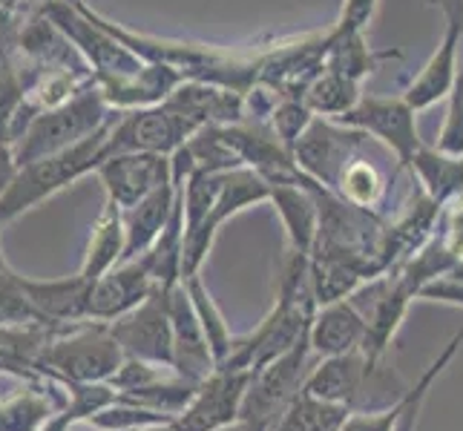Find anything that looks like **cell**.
<instances>
[{"mask_svg":"<svg viewBox=\"0 0 463 431\" xmlns=\"http://www.w3.org/2000/svg\"><path fill=\"white\" fill-rule=\"evenodd\" d=\"M116 116L109 118L101 130H95L84 141L72 144V147L21 164L18 173H14V179L9 182L6 193L0 196V228L29 211H35L38 204L61 193L63 187H70L78 179H84V175L95 173V167L101 164V153H104L109 130H113Z\"/></svg>","mask_w":463,"mask_h":431,"instance_id":"obj_1","label":"cell"},{"mask_svg":"<svg viewBox=\"0 0 463 431\" xmlns=\"http://www.w3.org/2000/svg\"><path fill=\"white\" fill-rule=\"evenodd\" d=\"M121 360L124 354L109 333V325L87 319L75 325H55L38 348L32 369L61 386H72V382H107Z\"/></svg>","mask_w":463,"mask_h":431,"instance_id":"obj_2","label":"cell"},{"mask_svg":"<svg viewBox=\"0 0 463 431\" xmlns=\"http://www.w3.org/2000/svg\"><path fill=\"white\" fill-rule=\"evenodd\" d=\"M116 113L118 109H113L104 101V95L92 81L78 95H72L67 104L41 109V113L26 124L21 138L12 144L14 164L21 167L26 162H35V158L72 147V144L84 141L95 130H101Z\"/></svg>","mask_w":463,"mask_h":431,"instance_id":"obj_3","label":"cell"},{"mask_svg":"<svg viewBox=\"0 0 463 431\" xmlns=\"http://www.w3.org/2000/svg\"><path fill=\"white\" fill-rule=\"evenodd\" d=\"M317 360L311 357L308 333L294 348H288L277 360L265 362L260 371H253L250 386L245 391L239 423L245 431H274L282 414L297 400V394L306 386V377Z\"/></svg>","mask_w":463,"mask_h":431,"instance_id":"obj_4","label":"cell"},{"mask_svg":"<svg viewBox=\"0 0 463 431\" xmlns=\"http://www.w3.org/2000/svg\"><path fill=\"white\" fill-rule=\"evenodd\" d=\"M270 196V184L260 179L257 173L248 167L228 170L222 179L219 199L213 204V211L207 213L196 228L184 230V245H182V282L202 274V265L207 262L213 250V242L228 219L239 216L242 211L253 204H262Z\"/></svg>","mask_w":463,"mask_h":431,"instance_id":"obj_5","label":"cell"},{"mask_svg":"<svg viewBox=\"0 0 463 431\" xmlns=\"http://www.w3.org/2000/svg\"><path fill=\"white\" fill-rule=\"evenodd\" d=\"M199 126L184 118L179 109H173L167 101L138 109H124L116 116L113 130L107 136L101 162L116 153H156V155H173L179 147H184L187 138Z\"/></svg>","mask_w":463,"mask_h":431,"instance_id":"obj_6","label":"cell"},{"mask_svg":"<svg viewBox=\"0 0 463 431\" xmlns=\"http://www.w3.org/2000/svg\"><path fill=\"white\" fill-rule=\"evenodd\" d=\"M343 126L363 133L365 138H374L386 147L401 167H409L411 155L420 150L418 133V113L401 98H386V95H363V98L348 109L345 116L334 118Z\"/></svg>","mask_w":463,"mask_h":431,"instance_id":"obj_7","label":"cell"},{"mask_svg":"<svg viewBox=\"0 0 463 431\" xmlns=\"http://www.w3.org/2000/svg\"><path fill=\"white\" fill-rule=\"evenodd\" d=\"M429 4H435L443 12L446 32L432 58L423 63V70L414 75V81L403 92V101L414 113L446 101V95L458 81L463 58V0H429Z\"/></svg>","mask_w":463,"mask_h":431,"instance_id":"obj_8","label":"cell"},{"mask_svg":"<svg viewBox=\"0 0 463 431\" xmlns=\"http://www.w3.org/2000/svg\"><path fill=\"white\" fill-rule=\"evenodd\" d=\"M253 371L236 369H213L207 374L182 414L170 423L173 431H216L231 423H239V408H242L245 391L250 386Z\"/></svg>","mask_w":463,"mask_h":431,"instance_id":"obj_9","label":"cell"},{"mask_svg":"<svg viewBox=\"0 0 463 431\" xmlns=\"http://www.w3.org/2000/svg\"><path fill=\"white\" fill-rule=\"evenodd\" d=\"M109 333L116 337L124 357L147 360L173 369V337H170V316H167V287L156 291L136 305L130 314L113 319Z\"/></svg>","mask_w":463,"mask_h":431,"instance_id":"obj_10","label":"cell"},{"mask_svg":"<svg viewBox=\"0 0 463 431\" xmlns=\"http://www.w3.org/2000/svg\"><path fill=\"white\" fill-rule=\"evenodd\" d=\"M363 141H365V136L351 130V126H343L328 118H314L308 130L297 141L294 162L308 179L331 190L337 173L343 170L348 158L354 155V150Z\"/></svg>","mask_w":463,"mask_h":431,"instance_id":"obj_11","label":"cell"},{"mask_svg":"<svg viewBox=\"0 0 463 431\" xmlns=\"http://www.w3.org/2000/svg\"><path fill=\"white\" fill-rule=\"evenodd\" d=\"M95 175L104 184L107 199L124 211L170 182V158L156 153H116L95 167Z\"/></svg>","mask_w":463,"mask_h":431,"instance_id":"obj_12","label":"cell"},{"mask_svg":"<svg viewBox=\"0 0 463 431\" xmlns=\"http://www.w3.org/2000/svg\"><path fill=\"white\" fill-rule=\"evenodd\" d=\"M167 316L173 337V371L190 382H202L216 369V360L182 282L167 287Z\"/></svg>","mask_w":463,"mask_h":431,"instance_id":"obj_13","label":"cell"},{"mask_svg":"<svg viewBox=\"0 0 463 431\" xmlns=\"http://www.w3.org/2000/svg\"><path fill=\"white\" fill-rule=\"evenodd\" d=\"M374 365L377 362L365 357L363 348H354V351H348V354H337V357H323L311 365L302 394L354 411L363 397L365 382H369L374 371Z\"/></svg>","mask_w":463,"mask_h":431,"instance_id":"obj_14","label":"cell"},{"mask_svg":"<svg viewBox=\"0 0 463 431\" xmlns=\"http://www.w3.org/2000/svg\"><path fill=\"white\" fill-rule=\"evenodd\" d=\"M156 291L147 270L138 259L118 262L109 267L104 276H99L90 287V319L92 323H113V319L130 314Z\"/></svg>","mask_w":463,"mask_h":431,"instance_id":"obj_15","label":"cell"},{"mask_svg":"<svg viewBox=\"0 0 463 431\" xmlns=\"http://www.w3.org/2000/svg\"><path fill=\"white\" fill-rule=\"evenodd\" d=\"M165 101L196 126H228L248 118L245 92L207 81H182Z\"/></svg>","mask_w":463,"mask_h":431,"instance_id":"obj_16","label":"cell"},{"mask_svg":"<svg viewBox=\"0 0 463 431\" xmlns=\"http://www.w3.org/2000/svg\"><path fill=\"white\" fill-rule=\"evenodd\" d=\"M21 285L35 305V311L52 325H75L90 319V287L92 282L81 274L63 279H29L21 276Z\"/></svg>","mask_w":463,"mask_h":431,"instance_id":"obj_17","label":"cell"},{"mask_svg":"<svg viewBox=\"0 0 463 431\" xmlns=\"http://www.w3.org/2000/svg\"><path fill=\"white\" fill-rule=\"evenodd\" d=\"M365 340V319L348 299L328 302L314 311L308 325V348L314 360L348 354V351L363 348Z\"/></svg>","mask_w":463,"mask_h":431,"instance_id":"obj_18","label":"cell"},{"mask_svg":"<svg viewBox=\"0 0 463 431\" xmlns=\"http://www.w3.org/2000/svg\"><path fill=\"white\" fill-rule=\"evenodd\" d=\"M67 406V386L43 377L0 400V431H41Z\"/></svg>","mask_w":463,"mask_h":431,"instance_id":"obj_19","label":"cell"},{"mask_svg":"<svg viewBox=\"0 0 463 431\" xmlns=\"http://www.w3.org/2000/svg\"><path fill=\"white\" fill-rule=\"evenodd\" d=\"M268 201L277 207L291 250L311 257V250L317 245L319 213H317V199L308 175L299 184H270Z\"/></svg>","mask_w":463,"mask_h":431,"instance_id":"obj_20","label":"cell"},{"mask_svg":"<svg viewBox=\"0 0 463 431\" xmlns=\"http://www.w3.org/2000/svg\"><path fill=\"white\" fill-rule=\"evenodd\" d=\"M175 204V184L167 182L158 190H153L150 196L136 201L133 207L121 211V225H124V257L121 262L138 259L145 253L158 230L165 228V221L170 219V211Z\"/></svg>","mask_w":463,"mask_h":431,"instance_id":"obj_21","label":"cell"},{"mask_svg":"<svg viewBox=\"0 0 463 431\" xmlns=\"http://www.w3.org/2000/svg\"><path fill=\"white\" fill-rule=\"evenodd\" d=\"M401 58V52H377L365 41V32H354V29H328V43H326V63L323 67L331 72H340L351 81L363 84L365 78L374 75L380 70L383 61Z\"/></svg>","mask_w":463,"mask_h":431,"instance_id":"obj_22","label":"cell"},{"mask_svg":"<svg viewBox=\"0 0 463 431\" xmlns=\"http://www.w3.org/2000/svg\"><path fill=\"white\" fill-rule=\"evenodd\" d=\"M182 245H184V211H182V193L175 187V204L170 219L158 230L153 245L141 253L138 262L147 270L156 287H173L182 282Z\"/></svg>","mask_w":463,"mask_h":431,"instance_id":"obj_23","label":"cell"},{"mask_svg":"<svg viewBox=\"0 0 463 431\" xmlns=\"http://www.w3.org/2000/svg\"><path fill=\"white\" fill-rule=\"evenodd\" d=\"M409 170L423 193L440 207L463 190V155H446L429 144H420V150L411 155Z\"/></svg>","mask_w":463,"mask_h":431,"instance_id":"obj_24","label":"cell"},{"mask_svg":"<svg viewBox=\"0 0 463 431\" xmlns=\"http://www.w3.org/2000/svg\"><path fill=\"white\" fill-rule=\"evenodd\" d=\"M124 257V225H121V207L113 201H104V211L99 213L92 225V236L87 245V257L81 265L84 279L95 282L99 276H104L109 267H116Z\"/></svg>","mask_w":463,"mask_h":431,"instance_id":"obj_25","label":"cell"},{"mask_svg":"<svg viewBox=\"0 0 463 431\" xmlns=\"http://www.w3.org/2000/svg\"><path fill=\"white\" fill-rule=\"evenodd\" d=\"M386 190H389L386 175H383L372 158H365L357 147L354 155H351L343 164V170L337 173V179H334L331 193L354 207L374 211V207H380V201L386 199Z\"/></svg>","mask_w":463,"mask_h":431,"instance_id":"obj_26","label":"cell"},{"mask_svg":"<svg viewBox=\"0 0 463 431\" xmlns=\"http://www.w3.org/2000/svg\"><path fill=\"white\" fill-rule=\"evenodd\" d=\"M38 113L26 104V81L14 55L0 61V144H12L21 138L26 124Z\"/></svg>","mask_w":463,"mask_h":431,"instance_id":"obj_27","label":"cell"},{"mask_svg":"<svg viewBox=\"0 0 463 431\" xmlns=\"http://www.w3.org/2000/svg\"><path fill=\"white\" fill-rule=\"evenodd\" d=\"M360 98H363V84L351 81V78L340 72H331L326 67L308 84L306 95H302V101H306L311 113L317 118H328V121L345 116Z\"/></svg>","mask_w":463,"mask_h":431,"instance_id":"obj_28","label":"cell"},{"mask_svg":"<svg viewBox=\"0 0 463 431\" xmlns=\"http://www.w3.org/2000/svg\"><path fill=\"white\" fill-rule=\"evenodd\" d=\"M182 285H184L190 302H194V311L199 316V325L204 331V340H207V345H211V354H213L216 365H222V362L228 360L231 348H233V340H236L233 333H231L228 319H225V314L219 311V305L213 302L211 291H207L202 274L184 279Z\"/></svg>","mask_w":463,"mask_h":431,"instance_id":"obj_29","label":"cell"},{"mask_svg":"<svg viewBox=\"0 0 463 431\" xmlns=\"http://www.w3.org/2000/svg\"><path fill=\"white\" fill-rule=\"evenodd\" d=\"M463 345V328L455 333V337L446 342V348L438 354V360L429 365V369L418 377L411 389H406V403H403V411H401V420H397L394 431H418V420H420V411H423V403L429 397V389L435 386V379L443 374V369L455 360V354Z\"/></svg>","mask_w":463,"mask_h":431,"instance_id":"obj_30","label":"cell"},{"mask_svg":"<svg viewBox=\"0 0 463 431\" xmlns=\"http://www.w3.org/2000/svg\"><path fill=\"white\" fill-rule=\"evenodd\" d=\"M29 325H52L35 311L29 302L21 276L12 267L0 270V328H29Z\"/></svg>","mask_w":463,"mask_h":431,"instance_id":"obj_31","label":"cell"},{"mask_svg":"<svg viewBox=\"0 0 463 431\" xmlns=\"http://www.w3.org/2000/svg\"><path fill=\"white\" fill-rule=\"evenodd\" d=\"M87 423L107 428V431H138V428H147V426H165V423H173V420L165 417V414H158V411H150L145 406H136L130 400H121V397H116L109 406H104L101 411H95Z\"/></svg>","mask_w":463,"mask_h":431,"instance_id":"obj_32","label":"cell"},{"mask_svg":"<svg viewBox=\"0 0 463 431\" xmlns=\"http://www.w3.org/2000/svg\"><path fill=\"white\" fill-rule=\"evenodd\" d=\"M314 118L317 116L306 107L302 98H279L268 116V126H270V133L279 138L282 147L294 153L297 141L302 138V133L308 130Z\"/></svg>","mask_w":463,"mask_h":431,"instance_id":"obj_33","label":"cell"},{"mask_svg":"<svg viewBox=\"0 0 463 431\" xmlns=\"http://www.w3.org/2000/svg\"><path fill=\"white\" fill-rule=\"evenodd\" d=\"M432 147L446 155H463V58H460L458 81L452 92L446 95V118Z\"/></svg>","mask_w":463,"mask_h":431,"instance_id":"obj_34","label":"cell"},{"mask_svg":"<svg viewBox=\"0 0 463 431\" xmlns=\"http://www.w3.org/2000/svg\"><path fill=\"white\" fill-rule=\"evenodd\" d=\"M406 403V391L397 397V400L380 411H348V417L343 420L340 431H394L397 420H401V411Z\"/></svg>","mask_w":463,"mask_h":431,"instance_id":"obj_35","label":"cell"},{"mask_svg":"<svg viewBox=\"0 0 463 431\" xmlns=\"http://www.w3.org/2000/svg\"><path fill=\"white\" fill-rule=\"evenodd\" d=\"M380 0H343L340 18H337V29H354V32H365L369 23L374 21Z\"/></svg>","mask_w":463,"mask_h":431,"instance_id":"obj_36","label":"cell"},{"mask_svg":"<svg viewBox=\"0 0 463 431\" xmlns=\"http://www.w3.org/2000/svg\"><path fill=\"white\" fill-rule=\"evenodd\" d=\"M26 18H29V14H24V12L0 9V61L14 55V46H18V32H21Z\"/></svg>","mask_w":463,"mask_h":431,"instance_id":"obj_37","label":"cell"},{"mask_svg":"<svg viewBox=\"0 0 463 431\" xmlns=\"http://www.w3.org/2000/svg\"><path fill=\"white\" fill-rule=\"evenodd\" d=\"M14 173H18V164H14L12 147L9 144H0V196L6 193L9 182L14 179Z\"/></svg>","mask_w":463,"mask_h":431,"instance_id":"obj_38","label":"cell"},{"mask_svg":"<svg viewBox=\"0 0 463 431\" xmlns=\"http://www.w3.org/2000/svg\"><path fill=\"white\" fill-rule=\"evenodd\" d=\"M67 431H107V428H99V426H92V423H87V420H78V423H72Z\"/></svg>","mask_w":463,"mask_h":431,"instance_id":"obj_39","label":"cell"},{"mask_svg":"<svg viewBox=\"0 0 463 431\" xmlns=\"http://www.w3.org/2000/svg\"><path fill=\"white\" fill-rule=\"evenodd\" d=\"M446 276H455V279H460V282H463V262L452 270V274H446Z\"/></svg>","mask_w":463,"mask_h":431,"instance_id":"obj_40","label":"cell"},{"mask_svg":"<svg viewBox=\"0 0 463 431\" xmlns=\"http://www.w3.org/2000/svg\"><path fill=\"white\" fill-rule=\"evenodd\" d=\"M216 431H245V428H242V423H231V426H225V428H216Z\"/></svg>","mask_w":463,"mask_h":431,"instance_id":"obj_41","label":"cell"},{"mask_svg":"<svg viewBox=\"0 0 463 431\" xmlns=\"http://www.w3.org/2000/svg\"><path fill=\"white\" fill-rule=\"evenodd\" d=\"M4 267H9V265H6V259H4V250H0V270H4Z\"/></svg>","mask_w":463,"mask_h":431,"instance_id":"obj_42","label":"cell"}]
</instances>
